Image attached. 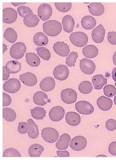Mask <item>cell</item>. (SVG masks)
<instances>
[{"label": "cell", "instance_id": "277c9868", "mask_svg": "<svg viewBox=\"0 0 116 160\" xmlns=\"http://www.w3.org/2000/svg\"><path fill=\"white\" fill-rule=\"evenodd\" d=\"M41 136L47 142L53 143L58 140L59 133L55 128L48 127L42 129Z\"/></svg>", "mask_w": 116, "mask_h": 160}, {"label": "cell", "instance_id": "30bf717a", "mask_svg": "<svg viewBox=\"0 0 116 160\" xmlns=\"http://www.w3.org/2000/svg\"><path fill=\"white\" fill-rule=\"evenodd\" d=\"M52 13V8L48 3L42 4L38 9V16L43 21H48L51 17Z\"/></svg>", "mask_w": 116, "mask_h": 160}, {"label": "cell", "instance_id": "ba28073f", "mask_svg": "<svg viewBox=\"0 0 116 160\" xmlns=\"http://www.w3.org/2000/svg\"><path fill=\"white\" fill-rule=\"evenodd\" d=\"M75 109L80 114L90 115L92 114L94 110V107L88 101H80L75 104Z\"/></svg>", "mask_w": 116, "mask_h": 160}, {"label": "cell", "instance_id": "60d3db41", "mask_svg": "<svg viewBox=\"0 0 116 160\" xmlns=\"http://www.w3.org/2000/svg\"><path fill=\"white\" fill-rule=\"evenodd\" d=\"M103 91L105 96L109 98L113 97L116 94V88L113 85H105Z\"/></svg>", "mask_w": 116, "mask_h": 160}, {"label": "cell", "instance_id": "603a6c76", "mask_svg": "<svg viewBox=\"0 0 116 160\" xmlns=\"http://www.w3.org/2000/svg\"><path fill=\"white\" fill-rule=\"evenodd\" d=\"M71 141L70 136L68 133H64L59 137L56 143L57 149L66 150L68 147L70 142Z\"/></svg>", "mask_w": 116, "mask_h": 160}, {"label": "cell", "instance_id": "3957f363", "mask_svg": "<svg viewBox=\"0 0 116 160\" xmlns=\"http://www.w3.org/2000/svg\"><path fill=\"white\" fill-rule=\"evenodd\" d=\"M27 52V47L22 42H17L11 46L10 49V56L14 59L19 60L24 57Z\"/></svg>", "mask_w": 116, "mask_h": 160}, {"label": "cell", "instance_id": "ab89813d", "mask_svg": "<svg viewBox=\"0 0 116 160\" xmlns=\"http://www.w3.org/2000/svg\"><path fill=\"white\" fill-rule=\"evenodd\" d=\"M3 158H8V157H15V158H21V157L20 152L17 149L14 148H8L4 151L3 154Z\"/></svg>", "mask_w": 116, "mask_h": 160}, {"label": "cell", "instance_id": "c3c4849f", "mask_svg": "<svg viewBox=\"0 0 116 160\" xmlns=\"http://www.w3.org/2000/svg\"><path fill=\"white\" fill-rule=\"evenodd\" d=\"M57 155L58 157L60 158H69L70 157V154L67 151L65 150V151H60L58 150L57 151Z\"/></svg>", "mask_w": 116, "mask_h": 160}, {"label": "cell", "instance_id": "4dcf8cb0", "mask_svg": "<svg viewBox=\"0 0 116 160\" xmlns=\"http://www.w3.org/2000/svg\"><path fill=\"white\" fill-rule=\"evenodd\" d=\"M44 148L42 146L39 144H34L29 147L28 153L31 158H39L40 157Z\"/></svg>", "mask_w": 116, "mask_h": 160}, {"label": "cell", "instance_id": "816d5d0a", "mask_svg": "<svg viewBox=\"0 0 116 160\" xmlns=\"http://www.w3.org/2000/svg\"><path fill=\"white\" fill-rule=\"evenodd\" d=\"M27 3L26 2H12L11 4L13 5L14 6L17 7L18 6L23 5L24 4H26Z\"/></svg>", "mask_w": 116, "mask_h": 160}, {"label": "cell", "instance_id": "9f6ffc18", "mask_svg": "<svg viewBox=\"0 0 116 160\" xmlns=\"http://www.w3.org/2000/svg\"><path fill=\"white\" fill-rule=\"evenodd\" d=\"M115 86L116 87V82L115 83Z\"/></svg>", "mask_w": 116, "mask_h": 160}, {"label": "cell", "instance_id": "d4e9b609", "mask_svg": "<svg viewBox=\"0 0 116 160\" xmlns=\"http://www.w3.org/2000/svg\"><path fill=\"white\" fill-rule=\"evenodd\" d=\"M39 22V19L36 15L34 14H27L23 20L24 24L29 28L35 27Z\"/></svg>", "mask_w": 116, "mask_h": 160}, {"label": "cell", "instance_id": "e0dca14e", "mask_svg": "<svg viewBox=\"0 0 116 160\" xmlns=\"http://www.w3.org/2000/svg\"><path fill=\"white\" fill-rule=\"evenodd\" d=\"M39 87L43 91L46 92L52 91L55 88V80L53 78L50 77L45 78L41 80Z\"/></svg>", "mask_w": 116, "mask_h": 160}, {"label": "cell", "instance_id": "ee69618b", "mask_svg": "<svg viewBox=\"0 0 116 160\" xmlns=\"http://www.w3.org/2000/svg\"><path fill=\"white\" fill-rule=\"evenodd\" d=\"M105 127L108 130L113 131L116 129V121L114 119H109L106 121Z\"/></svg>", "mask_w": 116, "mask_h": 160}, {"label": "cell", "instance_id": "8d00e7d4", "mask_svg": "<svg viewBox=\"0 0 116 160\" xmlns=\"http://www.w3.org/2000/svg\"><path fill=\"white\" fill-rule=\"evenodd\" d=\"M37 54L41 58L47 61H49L51 57L50 52L45 47H38L36 49Z\"/></svg>", "mask_w": 116, "mask_h": 160}, {"label": "cell", "instance_id": "7402d4cb", "mask_svg": "<svg viewBox=\"0 0 116 160\" xmlns=\"http://www.w3.org/2000/svg\"><path fill=\"white\" fill-rule=\"evenodd\" d=\"M33 101L36 105L44 106L50 102L48 95L42 91L37 92L33 96Z\"/></svg>", "mask_w": 116, "mask_h": 160}, {"label": "cell", "instance_id": "ffe728a7", "mask_svg": "<svg viewBox=\"0 0 116 160\" xmlns=\"http://www.w3.org/2000/svg\"><path fill=\"white\" fill-rule=\"evenodd\" d=\"M62 24L64 32L70 33L73 31L75 21L70 15H66L62 19Z\"/></svg>", "mask_w": 116, "mask_h": 160}, {"label": "cell", "instance_id": "484cf974", "mask_svg": "<svg viewBox=\"0 0 116 160\" xmlns=\"http://www.w3.org/2000/svg\"><path fill=\"white\" fill-rule=\"evenodd\" d=\"M83 55L86 58H93L96 57L99 54V50L94 45H87L82 50Z\"/></svg>", "mask_w": 116, "mask_h": 160}, {"label": "cell", "instance_id": "e575fe53", "mask_svg": "<svg viewBox=\"0 0 116 160\" xmlns=\"http://www.w3.org/2000/svg\"><path fill=\"white\" fill-rule=\"evenodd\" d=\"M3 117L7 122H13L16 118V113L12 109L8 108H4L3 109Z\"/></svg>", "mask_w": 116, "mask_h": 160}, {"label": "cell", "instance_id": "b9f144b4", "mask_svg": "<svg viewBox=\"0 0 116 160\" xmlns=\"http://www.w3.org/2000/svg\"><path fill=\"white\" fill-rule=\"evenodd\" d=\"M17 12L21 17L24 18L27 14L29 13L33 14V11L30 8L24 5L20 6L17 8Z\"/></svg>", "mask_w": 116, "mask_h": 160}, {"label": "cell", "instance_id": "4fadbf2b", "mask_svg": "<svg viewBox=\"0 0 116 160\" xmlns=\"http://www.w3.org/2000/svg\"><path fill=\"white\" fill-rule=\"evenodd\" d=\"M65 111L62 107L56 106L52 108L49 112V117L53 122H58L64 118Z\"/></svg>", "mask_w": 116, "mask_h": 160}, {"label": "cell", "instance_id": "f35d334b", "mask_svg": "<svg viewBox=\"0 0 116 160\" xmlns=\"http://www.w3.org/2000/svg\"><path fill=\"white\" fill-rule=\"evenodd\" d=\"M78 58V53L75 52H72L69 54L68 57L66 59V64L69 67L75 66V64Z\"/></svg>", "mask_w": 116, "mask_h": 160}, {"label": "cell", "instance_id": "f546056e", "mask_svg": "<svg viewBox=\"0 0 116 160\" xmlns=\"http://www.w3.org/2000/svg\"><path fill=\"white\" fill-rule=\"evenodd\" d=\"M27 123L29 127L28 135L31 139H36L39 135L38 127L32 119H29L27 121Z\"/></svg>", "mask_w": 116, "mask_h": 160}, {"label": "cell", "instance_id": "8fae6325", "mask_svg": "<svg viewBox=\"0 0 116 160\" xmlns=\"http://www.w3.org/2000/svg\"><path fill=\"white\" fill-rule=\"evenodd\" d=\"M18 15L16 11L12 8H6L3 9V22L7 24H11L16 22Z\"/></svg>", "mask_w": 116, "mask_h": 160}, {"label": "cell", "instance_id": "9c48e42d", "mask_svg": "<svg viewBox=\"0 0 116 160\" xmlns=\"http://www.w3.org/2000/svg\"><path fill=\"white\" fill-rule=\"evenodd\" d=\"M55 79L59 81L66 80L69 75V70L67 65L60 64L55 67L53 72Z\"/></svg>", "mask_w": 116, "mask_h": 160}, {"label": "cell", "instance_id": "ac0fdd59", "mask_svg": "<svg viewBox=\"0 0 116 160\" xmlns=\"http://www.w3.org/2000/svg\"><path fill=\"white\" fill-rule=\"evenodd\" d=\"M89 11L92 16H100L104 12V7L100 2H91L88 6Z\"/></svg>", "mask_w": 116, "mask_h": 160}, {"label": "cell", "instance_id": "5b68a950", "mask_svg": "<svg viewBox=\"0 0 116 160\" xmlns=\"http://www.w3.org/2000/svg\"><path fill=\"white\" fill-rule=\"evenodd\" d=\"M21 88V84L20 81L15 78L8 79L3 86L4 91L10 93H16L20 90Z\"/></svg>", "mask_w": 116, "mask_h": 160}, {"label": "cell", "instance_id": "7bdbcfd3", "mask_svg": "<svg viewBox=\"0 0 116 160\" xmlns=\"http://www.w3.org/2000/svg\"><path fill=\"white\" fill-rule=\"evenodd\" d=\"M29 125L28 123L21 122L19 123L18 131L21 134H25L29 131Z\"/></svg>", "mask_w": 116, "mask_h": 160}, {"label": "cell", "instance_id": "11a10c76", "mask_svg": "<svg viewBox=\"0 0 116 160\" xmlns=\"http://www.w3.org/2000/svg\"><path fill=\"white\" fill-rule=\"evenodd\" d=\"M114 102L115 105L116 106V95L114 97Z\"/></svg>", "mask_w": 116, "mask_h": 160}, {"label": "cell", "instance_id": "52a82bcc", "mask_svg": "<svg viewBox=\"0 0 116 160\" xmlns=\"http://www.w3.org/2000/svg\"><path fill=\"white\" fill-rule=\"evenodd\" d=\"M61 100L67 104H73L77 99V93L72 88H67L63 90L60 94Z\"/></svg>", "mask_w": 116, "mask_h": 160}, {"label": "cell", "instance_id": "9a60e30c", "mask_svg": "<svg viewBox=\"0 0 116 160\" xmlns=\"http://www.w3.org/2000/svg\"><path fill=\"white\" fill-rule=\"evenodd\" d=\"M105 34V29L102 24H100L93 29L91 32V37L94 42L97 43H101L104 40Z\"/></svg>", "mask_w": 116, "mask_h": 160}, {"label": "cell", "instance_id": "db71d44e", "mask_svg": "<svg viewBox=\"0 0 116 160\" xmlns=\"http://www.w3.org/2000/svg\"><path fill=\"white\" fill-rule=\"evenodd\" d=\"M97 158H102V157H105V158H106V156H105V155H99V156H97Z\"/></svg>", "mask_w": 116, "mask_h": 160}, {"label": "cell", "instance_id": "f5cc1de1", "mask_svg": "<svg viewBox=\"0 0 116 160\" xmlns=\"http://www.w3.org/2000/svg\"><path fill=\"white\" fill-rule=\"evenodd\" d=\"M113 62H114L115 65L116 66V52L114 54V56H113Z\"/></svg>", "mask_w": 116, "mask_h": 160}, {"label": "cell", "instance_id": "f6af8a7d", "mask_svg": "<svg viewBox=\"0 0 116 160\" xmlns=\"http://www.w3.org/2000/svg\"><path fill=\"white\" fill-rule=\"evenodd\" d=\"M12 103L11 97L6 93L3 92V107L9 106Z\"/></svg>", "mask_w": 116, "mask_h": 160}, {"label": "cell", "instance_id": "1f68e13d", "mask_svg": "<svg viewBox=\"0 0 116 160\" xmlns=\"http://www.w3.org/2000/svg\"><path fill=\"white\" fill-rule=\"evenodd\" d=\"M26 62L32 67H37L40 64V58L35 53L28 52L26 54Z\"/></svg>", "mask_w": 116, "mask_h": 160}, {"label": "cell", "instance_id": "d6986e66", "mask_svg": "<svg viewBox=\"0 0 116 160\" xmlns=\"http://www.w3.org/2000/svg\"><path fill=\"white\" fill-rule=\"evenodd\" d=\"M99 108L104 111H107L112 108L113 102L112 99L104 96L100 97L97 100Z\"/></svg>", "mask_w": 116, "mask_h": 160}, {"label": "cell", "instance_id": "bcb514c9", "mask_svg": "<svg viewBox=\"0 0 116 160\" xmlns=\"http://www.w3.org/2000/svg\"><path fill=\"white\" fill-rule=\"evenodd\" d=\"M107 39L109 43L111 44L116 45V32H108Z\"/></svg>", "mask_w": 116, "mask_h": 160}, {"label": "cell", "instance_id": "7a4b0ae2", "mask_svg": "<svg viewBox=\"0 0 116 160\" xmlns=\"http://www.w3.org/2000/svg\"><path fill=\"white\" fill-rule=\"evenodd\" d=\"M69 38L72 43L78 47H83L86 46L88 42L87 35L83 32L72 33L70 35Z\"/></svg>", "mask_w": 116, "mask_h": 160}, {"label": "cell", "instance_id": "cb8c5ba5", "mask_svg": "<svg viewBox=\"0 0 116 160\" xmlns=\"http://www.w3.org/2000/svg\"><path fill=\"white\" fill-rule=\"evenodd\" d=\"M5 68L9 73L16 74L21 70V63L16 60H10L7 63Z\"/></svg>", "mask_w": 116, "mask_h": 160}, {"label": "cell", "instance_id": "836d02e7", "mask_svg": "<svg viewBox=\"0 0 116 160\" xmlns=\"http://www.w3.org/2000/svg\"><path fill=\"white\" fill-rule=\"evenodd\" d=\"M31 115L35 119L41 120L44 119L46 115V111L44 108L37 107L31 110Z\"/></svg>", "mask_w": 116, "mask_h": 160}, {"label": "cell", "instance_id": "44dd1931", "mask_svg": "<svg viewBox=\"0 0 116 160\" xmlns=\"http://www.w3.org/2000/svg\"><path fill=\"white\" fill-rule=\"evenodd\" d=\"M65 118L67 123L71 126L79 125L81 122V116L78 113L74 112H67Z\"/></svg>", "mask_w": 116, "mask_h": 160}, {"label": "cell", "instance_id": "7c38bea8", "mask_svg": "<svg viewBox=\"0 0 116 160\" xmlns=\"http://www.w3.org/2000/svg\"><path fill=\"white\" fill-rule=\"evenodd\" d=\"M80 66L82 72L86 74H92L96 69L95 63L92 60L86 58L80 60Z\"/></svg>", "mask_w": 116, "mask_h": 160}, {"label": "cell", "instance_id": "7dc6e473", "mask_svg": "<svg viewBox=\"0 0 116 160\" xmlns=\"http://www.w3.org/2000/svg\"><path fill=\"white\" fill-rule=\"evenodd\" d=\"M108 151L113 156H116V142L111 143L108 148Z\"/></svg>", "mask_w": 116, "mask_h": 160}, {"label": "cell", "instance_id": "681fc988", "mask_svg": "<svg viewBox=\"0 0 116 160\" xmlns=\"http://www.w3.org/2000/svg\"><path fill=\"white\" fill-rule=\"evenodd\" d=\"M9 76H10V73L7 72L5 66H3V80L6 81V80H8Z\"/></svg>", "mask_w": 116, "mask_h": 160}, {"label": "cell", "instance_id": "5bb4252c", "mask_svg": "<svg viewBox=\"0 0 116 160\" xmlns=\"http://www.w3.org/2000/svg\"><path fill=\"white\" fill-rule=\"evenodd\" d=\"M53 51L58 55L66 57L69 54L70 50L69 46L64 42H57L53 46Z\"/></svg>", "mask_w": 116, "mask_h": 160}, {"label": "cell", "instance_id": "8992f818", "mask_svg": "<svg viewBox=\"0 0 116 160\" xmlns=\"http://www.w3.org/2000/svg\"><path fill=\"white\" fill-rule=\"evenodd\" d=\"M87 144V140L85 137L83 136H77L72 139L70 147L74 151H81L86 147Z\"/></svg>", "mask_w": 116, "mask_h": 160}, {"label": "cell", "instance_id": "f1b7e54d", "mask_svg": "<svg viewBox=\"0 0 116 160\" xmlns=\"http://www.w3.org/2000/svg\"><path fill=\"white\" fill-rule=\"evenodd\" d=\"M33 42L38 46H44L49 43V38L45 34L39 32L36 33L33 37Z\"/></svg>", "mask_w": 116, "mask_h": 160}, {"label": "cell", "instance_id": "4316f807", "mask_svg": "<svg viewBox=\"0 0 116 160\" xmlns=\"http://www.w3.org/2000/svg\"><path fill=\"white\" fill-rule=\"evenodd\" d=\"M96 23L97 22L95 18L90 16H85L81 21L82 26L86 30H91L95 28Z\"/></svg>", "mask_w": 116, "mask_h": 160}, {"label": "cell", "instance_id": "6da1fadb", "mask_svg": "<svg viewBox=\"0 0 116 160\" xmlns=\"http://www.w3.org/2000/svg\"><path fill=\"white\" fill-rule=\"evenodd\" d=\"M43 30L47 36L56 37L62 31V24L58 21L52 20L48 21L43 23Z\"/></svg>", "mask_w": 116, "mask_h": 160}, {"label": "cell", "instance_id": "2e32d148", "mask_svg": "<svg viewBox=\"0 0 116 160\" xmlns=\"http://www.w3.org/2000/svg\"><path fill=\"white\" fill-rule=\"evenodd\" d=\"M20 80L28 87H33L37 83V78L35 75L29 72L21 75Z\"/></svg>", "mask_w": 116, "mask_h": 160}, {"label": "cell", "instance_id": "d6a6232c", "mask_svg": "<svg viewBox=\"0 0 116 160\" xmlns=\"http://www.w3.org/2000/svg\"><path fill=\"white\" fill-rule=\"evenodd\" d=\"M4 38L8 42L15 43L17 39V33L13 28H7L4 33Z\"/></svg>", "mask_w": 116, "mask_h": 160}, {"label": "cell", "instance_id": "f907efd6", "mask_svg": "<svg viewBox=\"0 0 116 160\" xmlns=\"http://www.w3.org/2000/svg\"><path fill=\"white\" fill-rule=\"evenodd\" d=\"M112 75L113 80L116 82V67H115L113 69Z\"/></svg>", "mask_w": 116, "mask_h": 160}, {"label": "cell", "instance_id": "74e56055", "mask_svg": "<svg viewBox=\"0 0 116 160\" xmlns=\"http://www.w3.org/2000/svg\"><path fill=\"white\" fill-rule=\"evenodd\" d=\"M54 4L58 11L63 13L68 12L72 7L71 2H55Z\"/></svg>", "mask_w": 116, "mask_h": 160}, {"label": "cell", "instance_id": "d590c367", "mask_svg": "<svg viewBox=\"0 0 116 160\" xmlns=\"http://www.w3.org/2000/svg\"><path fill=\"white\" fill-rule=\"evenodd\" d=\"M93 89L92 84L88 81H84L79 85V91L84 94H89Z\"/></svg>", "mask_w": 116, "mask_h": 160}, {"label": "cell", "instance_id": "83f0119b", "mask_svg": "<svg viewBox=\"0 0 116 160\" xmlns=\"http://www.w3.org/2000/svg\"><path fill=\"white\" fill-rule=\"evenodd\" d=\"M107 83V78H105L103 75H96L92 78V83L95 89H101Z\"/></svg>", "mask_w": 116, "mask_h": 160}]
</instances>
